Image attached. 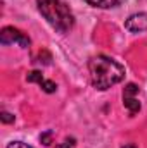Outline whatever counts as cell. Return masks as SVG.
I'll return each instance as SVG.
<instances>
[{
  "mask_svg": "<svg viewBox=\"0 0 147 148\" xmlns=\"http://www.w3.org/2000/svg\"><path fill=\"white\" fill-rule=\"evenodd\" d=\"M88 73L94 88L106 91L125 79V67L107 55H95L88 62Z\"/></svg>",
  "mask_w": 147,
  "mask_h": 148,
  "instance_id": "1",
  "label": "cell"
},
{
  "mask_svg": "<svg viewBox=\"0 0 147 148\" xmlns=\"http://www.w3.org/2000/svg\"><path fill=\"white\" fill-rule=\"evenodd\" d=\"M38 10L45 21L59 33H68L74 26V16L62 0H38Z\"/></svg>",
  "mask_w": 147,
  "mask_h": 148,
  "instance_id": "2",
  "label": "cell"
},
{
  "mask_svg": "<svg viewBox=\"0 0 147 148\" xmlns=\"http://www.w3.org/2000/svg\"><path fill=\"white\" fill-rule=\"evenodd\" d=\"M123 105L130 112V115H135L140 112V100H139V86L135 83H128L123 90Z\"/></svg>",
  "mask_w": 147,
  "mask_h": 148,
  "instance_id": "3",
  "label": "cell"
},
{
  "mask_svg": "<svg viewBox=\"0 0 147 148\" xmlns=\"http://www.w3.org/2000/svg\"><path fill=\"white\" fill-rule=\"evenodd\" d=\"M0 41L3 43V45H12V43H17L19 47H23V48H28L30 47V38L26 36L23 31H19V29H16V28H12V26H5L3 29H2V33H0Z\"/></svg>",
  "mask_w": 147,
  "mask_h": 148,
  "instance_id": "4",
  "label": "cell"
},
{
  "mask_svg": "<svg viewBox=\"0 0 147 148\" xmlns=\"http://www.w3.org/2000/svg\"><path fill=\"white\" fill-rule=\"evenodd\" d=\"M125 28L132 33H142L147 29V14L146 12H139V14H132L126 21H125Z\"/></svg>",
  "mask_w": 147,
  "mask_h": 148,
  "instance_id": "5",
  "label": "cell"
},
{
  "mask_svg": "<svg viewBox=\"0 0 147 148\" xmlns=\"http://www.w3.org/2000/svg\"><path fill=\"white\" fill-rule=\"evenodd\" d=\"M30 83H37L42 86V90L45 91V93H54L55 90H57V84L54 83V81H49V79H45L42 73H38V71H31V73L28 74V77H26Z\"/></svg>",
  "mask_w": 147,
  "mask_h": 148,
  "instance_id": "6",
  "label": "cell"
},
{
  "mask_svg": "<svg viewBox=\"0 0 147 148\" xmlns=\"http://www.w3.org/2000/svg\"><path fill=\"white\" fill-rule=\"evenodd\" d=\"M85 2L92 7H97V9H112V7L121 5L125 0H85Z\"/></svg>",
  "mask_w": 147,
  "mask_h": 148,
  "instance_id": "7",
  "label": "cell"
},
{
  "mask_svg": "<svg viewBox=\"0 0 147 148\" xmlns=\"http://www.w3.org/2000/svg\"><path fill=\"white\" fill-rule=\"evenodd\" d=\"M74 145H76V140L74 138H66L62 143H59L55 148H74Z\"/></svg>",
  "mask_w": 147,
  "mask_h": 148,
  "instance_id": "8",
  "label": "cell"
},
{
  "mask_svg": "<svg viewBox=\"0 0 147 148\" xmlns=\"http://www.w3.org/2000/svg\"><path fill=\"white\" fill-rule=\"evenodd\" d=\"M52 131H47V133H43V134H40V141L45 145V147H49L50 143H52Z\"/></svg>",
  "mask_w": 147,
  "mask_h": 148,
  "instance_id": "9",
  "label": "cell"
},
{
  "mask_svg": "<svg viewBox=\"0 0 147 148\" xmlns=\"http://www.w3.org/2000/svg\"><path fill=\"white\" fill-rule=\"evenodd\" d=\"M7 148H33V147H30V145H26L23 141H12V143L7 145Z\"/></svg>",
  "mask_w": 147,
  "mask_h": 148,
  "instance_id": "10",
  "label": "cell"
},
{
  "mask_svg": "<svg viewBox=\"0 0 147 148\" xmlns=\"http://www.w3.org/2000/svg\"><path fill=\"white\" fill-rule=\"evenodd\" d=\"M0 117H2V122H5V124L7 122H14V115H10L9 112H2Z\"/></svg>",
  "mask_w": 147,
  "mask_h": 148,
  "instance_id": "11",
  "label": "cell"
},
{
  "mask_svg": "<svg viewBox=\"0 0 147 148\" xmlns=\"http://www.w3.org/2000/svg\"><path fill=\"white\" fill-rule=\"evenodd\" d=\"M121 148H137L135 145H125V147H121Z\"/></svg>",
  "mask_w": 147,
  "mask_h": 148,
  "instance_id": "12",
  "label": "cell"
}]
</instances>
